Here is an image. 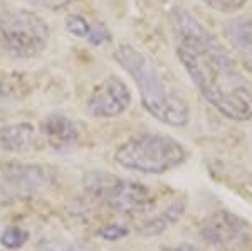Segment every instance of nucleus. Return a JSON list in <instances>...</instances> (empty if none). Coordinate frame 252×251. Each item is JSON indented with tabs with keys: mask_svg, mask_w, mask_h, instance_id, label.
Instances as JSON below:
<instances>
[{
	"mask_svg": "<svg viewBox=\"0 0 252 251\" xmlns=\"http://www.w3.org/2000/svg\"><path fill=\"white\" fill-rule=\"evenodd\" d=\"M115 159L121 167L143 174H163L184 164L185 147L168 135L143 133L120 145Z\"/></svg>",
	"mask_w": 252,
	"mask_h": 251,
	"instance_id": "nucleus-3",
	"label": "nucleus"
},
{
	"mask_svg": "<svg viewBox=\"0 0 252 251\" xmlns=\"http://www.w3.org/2000/svg\"><path fill=\"white\" fill-rule=\"evenodd\" d=\"M184 211H185L184 199L173 202V204H170L161 214H158V216H155L153 219L146 221L140 228V233L145 234V236H155V234L163 233L168 226H172L173 222H177L180 219V216L184 214Z\"/></svg>",
	"mask_w": 252,
	"mask_h": 251,
	"instance_id": "nucleus-11",
	"label": "nucleus"
},
{
	"mask_svg": "<svg viewBox=\"0 0 252 251\" xmlns=\"http://www.w3.org/2000/svg\"><path fill=\"white\" fill-rule=\"evenodd\" d=\"M35 132L31 123H15L0 128V148L5 152H26L34 145Z\"/></svg>",
	"mask_w": 252,
	"mask_h": 251,
	"instance_id": "nucleus-8",
	"label": "nucleus"
},
{
	"mask_svg": "<svg viewBox=\"0 0 252 251\" xmlns=\"http://www.w3.org/2000/svg\"><path fill=\"white\" fill-rule=\"evenodd\" d=\"M230 34L235 40L239 47L247 52L249 56H252V17L249 19H242L239 22H235L230 29Z\"/></svg>",
	"mask_w": 252,
	"mask_h": 251,
	"instance_id": "nucleus-12",
	"label": "nucleus"
},
{
	"mask_svg": "<svg viewBox=\"0 0 252 251\" xmlns=\"http://www.w3.org/2000/svg\"><path fill=\"white\" fill-rule=\"evenodd\" d=\"M131 103V91L118 76H109L99 83L88 98V113L96 118H115Z\"/></svg>",
	"mask_w": 252,
	"mask_h": 251,
	"instance_id": "nucleus-7",
	"label": "nucleus"
},
{
	"mask_svg": "<svg viewBox=\"0 0 252 251\" xmlns=\"http://www.w3.org/2000/svg\"><path fill=\"white\" fill-rule=\"evenodd\" d=\"M202 2L212 10L220 12V14H234L246 5L247 0H202Z\"/></svg>",
	"mask_w": 252,
	"mask_h": 251,
	"instance_id": "nucleus-15",
	"label": "nucleus"
},
{
	"mask_svg": "<svg viewBox=\"0 0 252 251\" xmlns=\"http://www.w3.org/2000/svg\"><path fill=\"white\" fill-rule=\"evenodd\" d=\"M42 251H88V250L83 245H78L74 241L51 240L42 243Z\"/></svg>",
	"mask_w": 252,
	"mask_h": 251,
	"instance_id": "nucleus-17",
	"label": "nucleus"
},
{
	"mask_svg": "<svg viewBox=\"0 0 252 251\" xmlns=\"http://www.w3.org/2000/svg\"><path fill=\"white\" fill-rule=\"evenodd\" d=\"M66 29L71 32L72 36L81 39H88L89 31H91V22H88L83 15L71 14L66 17Z\"/></svg>",
	"mask_w": 252,
	"mask_h": 251,
	"instance_id": "nucleus-14",
	"label": "nucleus"
},
{
	"mask_svg": "<svg viewBox=\"0 0 252 251\" xmlns=\"http://www.w3.org/2000/svg\"><path fill=\"white\" fill-rule=\"evenodd\" d=\"M111 39V34H109L108 27L101 22H91V31H89L88 36V42L93 44V46H99V44L109 42Z\"/></svg>",
	"mask_w": 252,
	"mask_h": 251,
	"instance_id": "nucleus-16",
	"label": "nucleus"
},
{
	"mask_svg": "<svg viewBox=\"0 0 252 251\" xmlns=\"http://www.w3.org/2000/svg\"><path fill=\"white\" fill-rule=\"evenodd\" d=\"M200 236L222 251H247L252 246V226L234 213L220 209L204 219Z\"/></svg>",
	"mask_w": 252,
	"mask_h": 251,
	"instance_id": "nucleus-6",
	"label": "nucleus"
},
{
	"mask_svg": "<svg viewBox=\"0 0 252 251\" xmlns=\"http://www.w3.org/2000/svg\"><path fill=\"white\" fill-rule=\"evenodd\" d=\"M115 59L135 79L141 105L153 118L177 128L189 123V103L166 83L158 66L148 56L125 44L115 51Z\"/></svg>",
	"mask_w": 252,
	"mask_h": 251,
	"instance_id": "nucleus-2",
	"label": "nucleus"
},
{
	"mask_svg": "<svg viewBox=\"0 0 252 251\" xmlns=\"http://www.w3.org/2000/svg\"><path fill=\"white\" fill-rule=\"evenodd\" d=\"M163 251H198L195 246L192 245H178V246H170V248H165Z\"/></svg>",
	"mask_w": 252,
	"mask_h": 251,
	"instance_id": "nucleus-20",
	"label": "nucleus"
},
{
	"mask_svg": "<svg viewBox=\"0 0 252 251\" xmlns=\"http://www.w3.org/2000/svg\"><path fill=\"white\" fill-rule=\"evenodd\" d=\"M126 234H128V229L121 224H108L99 229V236L109 241H116L120 238H125Z\"/></svg>",
	"mask_w": 252,
	"mask_h": 251,
	"instance_id": "nucleus-18",
	"label": "nucleus"
},
{
	"mask_svg": "<svg viewBox=\"0 0 252 251\" xmlns=\"http://www.w3.org/2000/svg\"><path fill=\"white\" fill-rule=\"evenodd\" d=\"M177 56L200 95L225 118L252 120V81L209 31L189 12L175 9Z\"/></svg>",
	"mask_w": 252,
	"mask_h": 251,
	"instance_id": "nucleus-1",
	"label": "nucleus"
},
{
	"mask_svg": "<svg viewBox=\"0 0 252 251\" xmlns=\"http://www.w3.org/2000/svg\"><path fill=\"white\" fill-rule=\"evenodd\" d=\"M49 27L37 14L27 10L0 15V49L15 58H32L44 51Z\"/></svg>",
	"mask_w": 252,
	"mask_h": 251,
	"instance_id": "nucleus-4",
	"label": "nucleus"
},
{
	"mask_svg": "<svg viewBox=\"0 0 252 251\" xmlns=\"http://www.w3.org/2000/svg\"><path fill=\"white\" fill-rule=\"evenodd\" d=\"M27 2L34 3V5L44 7V9H61L66 3H69V0H27Z\"/></svg>",
	"mask_w": 252,
	"mask_h": 251,
	"instance_id": "nucleus-19",
	"label": "nucleus"
},
{
	"mask_svg": "<svg viewBox=\"0 0 252 251\" xmlns=\"http://www.w3.org/2000/svg\"><path fill=\"white\" fill-rule=\"evenodd\" d=\"M27 240H29V233L27 231H24V229H20V228H7L5 231L2 233L0 243L9 250H17L20 246L26 245Z\"/></svg>",
	"mask_w": 252,
	"mask_h": 251,
	"instance_id": "nucleus-13",
	"label": "nucleus"
},
{
	"mask_svg": "<svg viewBox=\"0 0 252 251\" xmlns=\"http://www.w3.org/2000/svg\"><path fill=\"white\" fill-rule=\"evenodd\" d=\"M5 177L22 191H39L46 185L42 169L32 165H9L5 169Z\"/></svg>",
	"mask_w": 252,
	"mask_h": 251,
	"instance_id": "nucleus-10",
	"label": "nucleus"
},
{
	"mask_svg": "<svg viewBox=\"0 0 252 251\" xmlns=\"http://www.w3.org/2000/svg\"><path fill=\"white\" fill-rule=\"evenodd\" d=\"M84 187L93 197L121 213H136L150 204V189L140 182L125 180L106 172H89Z\"/></svg>",
	"mask_w": 252,
	"mask_h": 251,
	"instance_id": "nucleus-5",
	"label": "nucleus"
},
{
	"mask_svg": "<svg viewBox=\"0 0 252 251\" xmlns=\"http://www.w3.org/2000/svg\"><path fill=\"white\" fill-rule=\"evenodd\" d=\"M47 140L54 148H64L69 147L72 142L78 140L79 132L78 127L72 120H69L64 115H51L44 123Z\"/></svg>",
	"mask_w": 252,
	"mask_h": 251,
	"instance_id": "nucleus-9",
	"label": "nucleus"
}]
</instances>
